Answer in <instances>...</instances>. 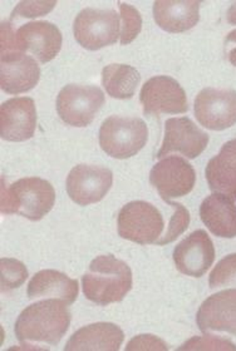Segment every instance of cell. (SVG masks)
I'll return each mask as SVG.
<instances>
[{"instance_id": "cell-6", "label": "cell", "mask_w": 236, "mask_h": 351, "mask_svg": "<svg viewBox=\"0 0 236 351\" xmlns=\"http://www.w3.org/2000/svg\"><path fill=\"white\" fill-rule=\"evenodd\" d=\"M119 16L115 10L83 9L74 19L75 40L88 51H98L116 43L121 37Z\"/></svg>"}, {"instance_id": "cell-13", "label": "cell", "mask_w": 236, "mask_h": 351, "mask_svg": "<svg viewBox=\"0 0 236 351\" xmlns=\"http://www.w3.org/2000/svg\"><path fill=\"white\" fill-rule=\"evenodd\" d=\"M214 260V243L204 230L193 231L174 250L177 270L191 278L204 276Z\"/></svg>"}, {"instance_id": "cell-15", "label": "cell", "mask_w": 236, "mask_h": 351, "mask_svg": "<svg viewBox=\"0 0 236 351\" xmlns=\"http://www.w3.org/2000/svg\"><path fill=\"white\" fill-rule=\"evenodd\" d=\"M18 51H30L40 63H48L62 48V33L49 22H30L15 32Z\"/></svg>"}, {"instance_id": "cell-11", "label": "cell", "mask_w": 236, "mask_h": 351, "mask_svg": "<svg viewBox=\"0 0 236 351\" xmlns=\"http://www.w3.org/2000/svg\"><path fill=\"white\" fill-rule=\"evenodd\" d=\"M112 182L113 175L110 169L93 165H78L67 177V192L77 205H92L104 199Z\"/></svg>"}, {"instance_id": "cell-28", "label": "cell", "mask_w": 236, "mask_h": 351, "mask_svg": "<svg viewBox=\"0 0 236 351\" xmlns=\"http://www.w3.org/2000/svg\"><path fill=\"white\" fill-rule=\"evenodd\" d=\"M180 350H236V346L226 339L206 335L192 337L180 348Z\"/></svg>"}, {"instance_id": "cell-16", "label": "cell", "mask_w": 236, "mask_h": 351, "mask_svg": "<svg viewBox=\"0 0 236 351\" xmlns=\"http://www.w3.org/2000/svg\"><path fill=\"white\" fill-rule=\"evenodd\" d=\"M40 69L36 59L22 51L1 54L0 86L9 95H21L37 86Z\"/></svg>"}, {"instance_id": "cell-24", "label": "cell", "mask_w": 236, "mask_h": 351, "mask_svg": "<svg viewBox=\"0 0 236 351\" xmlns=\"http://www.w3.org/2000/svg\"><path fill=\"white\" fill-rule=\"evenodd\" d=\"M1 291L18 289L28 278V271L24 263L14 258H1Z\"/></svg>"}, {"instance_id": "cell-14", "label": "cell", "mask_w": 236, "mask_h": 351, "mask_svg": "<svg viewBox=\"0 0 236 351\" xmlns=\"http://www.w3.org/2000/svg\"><path fill=\"white\" fill-rule=\"evenodd\" d=\"M37 127V110L30 97L12 98L0 108V136L9 142L32 138Z\"/></svg>"}, {"instance_id": "cell-10", "label": "cell", "mask_w": 236, "mask_h": 351, "mask_svg": "<svg viewBox=\"0 0 236 351\" xmlns=\"http://www.w3.org/2000/svg\"><path fill=\"white\" fill-rule=\"evenodd\" d=\"M150 182L165 201H169L170 198L189 195L196 182V173L186 160L171 156L152 167L150 172Z\"/></svg>"}, {"instance_id": "cell-2", "label": "cell", "mask_w": 236, "mask_h": 351, "mask_svg": "<svg viewBox=\"0 0 236 351\" xmlns=\"http://www.w3.org/2000/svg\"><path fill=\"white\" fill-rule=\"evenodd\" d=\"M84 296L101 306L119 302L132 289V271L112 255L98 256L82 278Z\"/></svg>"}, {"instance_id": "cell-18", "label": "cell", "mask_w": 236, "mask_h": 351, "mask_svg": "<svg viewBox=\"0 0 236 351\" xmlns=\"http://www.w3.org/2000/svg\"><path fill=\"white\" fill-rule=\"evenodd\" d=\"M200 5L201 1L195 0H157L154 3L156 24L170 33H184L199 23Z\"/></svg>"}, {"instance_id": "cell-26", "label": "cell", "mask_w": 236, "mask_h": 351, "mask_svg": "<svg viewBox=\"0 0 236 351\" xmlns=\"http://www.w3.org/2000/svg\"><path fill=\"white\" fill-rule=\"evenodd\" d=\"M166 202L174 208V213L171 216L170 223H169V228H167L166 234L156 242V245H158V246L175 241L190 223V213L186 207L181 204H177V202H171V201H166Z\"/></svg>"}, {"instance_id": "cell-20", "label": "cell", "mask_w": 236, "mask_h": 351, "mask_svg": "<svg viewBox=\"0 0 236 351\" xmlns=\"http://www.w3.org/2000/svg\"><path fill=\"white\" fill-rule=\"evenodd\" d=\"M123 331L111 322H97L75 331L64 350H118L123 343Z\"/></svg>"}, {"instance_id": "cell-23", "label": "cell", "mask_w": 236, "mask_h": 351, "mask_svg": "<svg viewBox=\"0 0 236 351\" xmlns=\"http://www.w3.org/2000/svg\"><path fill=\"white\" fill-rule=\"evenodd\" d=\"M140 82L139 71L127 64H110L102 71V86L116 99L132 98Z\"/></svg>"}, {"instance_id": "cell-4", "label": "cell", "mask_w": 236, "mask_h": 351, "mask_svg": "<svg viewBox=\"0 0 236 351\" xmlns=\"http://www.w3.org/2000/svg\"><path fill=\"white\" fill-rule=\"evenodd\" d=\"M148 128L137 117L112 116L99 130V146L104 152L117 160L130 158L146 146Z\"/></svg>"}, {"instance_id": "cell-25", "label": "cell", "mask_w": 236, "mask_h": 351, "mask_svg": "<svg viewBox=\"0 0 236 351\" xmlns=\"http://www.w3.org/2000/svg\"><path fill=\"white\" fill-rule=\"evenodd\" d=\"M209 285L211 289L234 287L236 289V254L224 257L210 274Z\"/></svg>"}, {"instance_id": "cell-27", "label": "cell", "mask_w": 236, "mask_h": 351, "mask_svg": "<svg viewBox=\"0 0 236 351\" xmlns=\"http://www.w3.org/2000/svg\"><path fill=\"white\" fill-rule=\"evenodd\" d=\"M119 12L122 18V33H121V44H127L133 42L142 29V18L140 12L136 8L131 7L125 3H119Z\"/></svg>"}, {"instance_id": "cell-29", "label": "cell", "mask_w": 236, "mask_h": 351, "mask_svg": "<svg viewBox=\"0 0 236 351\" xmlns=\"http://www.w3.org/2000/svg\"><path fill=\"white\" fill-rule=\"evenodd\" d=\"M56 5L57 1H22L13 10L10 21L14 18H34L48 14Z\"/></svg>"}, {"instance_id": "cell-12", "label": "cell", "mask_w": 236, "mask_h": 351, "mask_svg": "<svg viewBox=\"0 0 236 351\" xmlns=\"http://www.w3.org/2000/svg\"><path fill=\"white\" fill-rule=\"evenodd\" d=\"M209 145V136L201 131L190 118H170L165 125V137L157 158L171 152H180L187 158H196Z\"/></svg>"}, {"instance_id": "cell-7", "label": "cell", "mask_w": 236, "mask_h": 351, "mask_svg": "<svg viewBox=\"0 0 236 351\" xmlns=\"http://www.w3.org/2000/svg\"><path fill=\"white\" fill-rule=\"evenodd\" d=\"M104 92L96 86L68 84L59 92L57 112L72 127H87L104 104Z\"/></svg>"}, {"instance_id": "cell-8", "label": "cell", "mask_w": 236, "mask_h": 351, "mask_svg": "<svg viewBox=\"0 0 236 351\" xmlns=\"http://www.w3.org/2000/svg\"><path fill=\"white\" fill-rule=\"evenodd\" d=\"M195 116L211 131H224L236 123V90L205 88L195 99Z\"/></svg>"}, {"instance_id": "cell-1", "label": "cell", "mask_w": 236, "mask_h": 351, "mask_svg": "<svg viewBox=\"0 0 236 351\" xmlns=\"http://www.w3.org/2000/svg\"><path fill=\"white\" fill-rule=\"evenodd\" d=\"M64 301H39L27 307L15 322V337L21 344L45 343L57 345L66 335L71 314Z\"/></svg>"}, {"instance_id": "cell-30", "label": "cell", "mask_w": 236, "mask_h": 351, "mask_svg": "<svg viewBox=\"0 0 236 351\" xmlns=\"http://www.w3.org/2000/svg\"><path fill=\"white\" fill-rule=\"evenodd\" d=\"M127 350H167V345L161 339L152 335H140L132 339L127 348Z\"/></svg>"}, {"instance_id": "cell-32", "label": "cell", "mask_w": 236, "mask_h": 351, "mask_svg": "<svg viewBox=\"0 0 236 351\" xmlns=\"http://www.w3.org/2000/svg\"><path fill=\"white\" fill-rule=\"evenodd\" d=\"M226 18H228V22L233 25H236V3H233L231 7L228 9V13H226Z\"/></svg>"}, {"instance_id": "cell-31", "label": "cell", "mask_w": 236, "mask_h": 351, "mask_svg": "<svg viewBox=\"0 0 236 351\" xmlns=\"http://www.w3.org/2000/svg\"><path fill=\"white\" fill-rule=\"evenodd\" d=\"M225 53L230 63L236 66V29L230 32L229 36L225 39Z\"/></svg>"}, {"instance_id": "cell-17", "label": "cell", "mask_w": 236, "mask_h": 351, "mask_svg": "<svg viewBox=\"0 0 236 351\" xmlns=\"http://www.w3.org/2000/svg\"><path fill=\"white\" fill-rule=\"evenodd\" d=\"M196 322L199 329L207 331H226L236 335V290L215 293L200 306Z\"/></svg>"}, {"instance_id": "cell-9", "label": "cell", "mask_w": 236, "mask_h": 351, "mask_svg": "<svg viewBox=\"0 0 236 351\" xmlns=\"http://www.w3.org/2000/svg\"><path fill=\"white\" fill-rule=\"evenodd\" d=\"M140 101L145 114L158 117L161 113H185L189 103L184 88L167 75H157L148 80L141 89Z\"/></svg>"}, {"instance_id": "cell-19", "label": "cell", "mask_w": 236, "mask_h": 351, "mask_svg": "<svg viewBox=\"0 0 236 351\" xmlns=\"http://www.w3.org/2000/svg\"><path fill=\"white\" fill-rule=\"evenodd\" d=\"M200 217L207 228L219 237H236V206L233 198L215 192L200 206Z\"/></svg>"}, {"instance_id": "cell-22", "label": "cell", "mask_w": 236, "mask_h": 351, "mask_svg": "<svg viewBox=\"0 0 236 351\" xmlns=\"http://www.w3.org/2000/svg\"><path fill=\"white\" fill-rule=\"evenodd\" d=\"M30 299L52 298L72 305L78 296V281L54 270L39 271L28 285Z\"/></svg>"}, {"instance_id": "cell-3", "label": "cell", "mask_w": 236, "mask_h": 351, "mask_svg": "<svg viewBox=\"0 0 236 351\" xmlns=\"http://www.w3.org/2000/svg\"><path fill=\"white\" fill-rule=\"evenodd\" d=\"M56 192L52 184L39 177H27L9 187L3 186L1 213H18L30 221H39L54 206Z\"/></svg>"}, {"instance_id": "cell-5", "label": "cell", "mask_w": 236, "mask_h": 351, "mask_svg": "<svg viewBox=\"0 0 236 351\" xmlns=\"http://www.w3.org/2000/svg\"><path fill=\"white\" fill-rule=\"evenodd\" d=\"M118 234L140 245L156 243L163 231V219L155 206L145 201H133L118 213Z\"/></svg>"}, {"instance_id": "cell-21", "label": "cell", "mask_w": 236, "mask_h": 351, "mask_svg": "<svg viewBox=\"0 0 236 351\" xmlns=\"http://www.w3.org/2000/svg\"><path fill=\"white\" fill-rule=\"evenodd\" d=\"M205 173L210 190L236 199V139L226 142L209 161Z\"/></svg>"}]
</instances>
